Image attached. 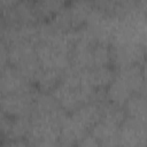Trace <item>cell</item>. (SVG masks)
Returning <instances> with one entry per match:
<instances>
[{"label": "cell", "instance_id": "1", "mask_svg": "<svg viewBox=\"0 0 147 147\" xmlns=\"http://www.w3.org/2000/svg\"><path fill=\"white\" fill-rule=\"evenodd\" d=\"M69 113L60 108L47 114H34L30 116L31 124L25 137L29 146L51 147L59 146L61 126Z\"/></svg>", "mask_w": 147, "mask_h": 147}, {"label": "cell", "instance_id": "2", "mask_svg": "<svg viewBox=\"0 0 147 147\" xmlns=\"http://www.w3.org/2000/svg\"><path fill=\"white\" fill-rule=\"evenodd\" d=\"M144 64H133L116 70V76L106 88V99L123 107L134 93L145 94Z\"/></svg>", "mask_w": 147, "mask_h": 147}, {"label": "cell", "instance_id": "3", "mask_svg": "<svg viewBox=\"0 0 147 147\" xmlns=\"http://www.w3.org/2000/svg\"><path fill=\"white\" fill-rule=\"evenodd\" d=\"M8 62L32 84L40 71L36 45L29 41H15L8 45Z\"/></svg>", "mask_w": 147, "mask_h": 147}, {"label": "cell", "instance_id": "4", "mask_svg": "<svg viewBox=\"0 0 147 147\" xmlns=\"http://www.w3.org/2000/svg\"><path fill=\"white\" fill-rule=\"evenodd\" d=\"M37 88L21 91L0 96V110L8 117H30L34 103Z\"/></svg>", "mask_w": 147, "mask_h": 147}, {"label": "cell", "instance_id": "5", "mask_svg": "<svg viewBox=\"0 0 147 147\" xmlns=\"http://www.w3.org/2000/svg\"><path fill=\"white\" fill-rule=\"evenodd\" d=\"M36 53L42 69L65 71L70 67V53L61 47L48 42H38L36 45Z\"/></svg>", "mask_w": 147, "mask_h": 147}, {"label": "cell", "instance_id": "6", "mask_svg": "<svg viewBox=\"0 0 147 147\" xmlns=\"http://www.w3.org/2000/svg\"><path fill=\"white\" fill-rule=\"evenodd\" d=\"M3 23L8 26L34 25L40 22L37 18L33 0H22L14 7L0 13Z\"/></svg>", "mask_w": 147, "mask_h": 147}, {"label": "cell", "instance_id": "7", "mask_svg": "<svg viewBox=\"0 0 147 147\" xmlns=\"http://www.w3.org/2000/svg\"><path fill=\"white\" fill-rule=\"evenodd\" d=\"M146 138V122L126 116L118 127V146H145Z\"/></svg>", "mask_w": 147, "mask_h": 147}, {"label": "cell", "instance_id": "8", "mask_svg": "<svg viewBox=\"0 0 147 147\" xmlns=\"http://www.w3.org/2000/svg\"><path fill=\"white\" fill-rule=\"evenodd\" d=\"M32 88L36 86L10 64L0 71V96Z\"/></svg>", "mask_w": 147, "mask_h": 147}, {"label": "cell", "instance_id": "9", "mask_svg": "<svg viewBox=\"0 0 147 147\" xmlns=\"http://www.w3.org/2000/svg\"><path fill=\"white\" fill-rule=\"evenodd\" d=\"M70 117L84 130L88 131L100 121L101 109L96 102H87L69 114Z\"/></svg>", "mask_w": 147, "mask_h": 147}, {"label": "cell", "instance_id": "10", "mask_svg": "<svg viewBox=\"0 0 147 147\" xmlns=\"http://www.w3.org/2000/svg\"><path fill=\"white\" fill-rule=\"evenodd\" d=\"M86 82L94 90H106L116 76V69L113 65H102L91 69H84Z\"/></svg>", "mask_w": 147, "mask_h": 147}, {"label": "cell", "instance_id": "11", "mask_svg": "<svg viewBox=\"0 0 147 147\" xmlns=\"http://www.w3.org/2000/svg\"><path fill=\"white\" fill-rule=\"evenodd\" d=\"M118 127L119 125L100 119L90 130V133L98 140L100 146H118Z\"/></svg>", "mask_w": 147, "mask_h": 147}, {"label": "cell", "instance_id": "12", "mask_svg": "<svg viewBox=\"0 0 147 147\" xmlns=\"http://www.w3.org/2000/svg\"><path fill=\"white\" fill-rule=\"evenodd\" d=\"M67 6H68L69 15H70L72 30L84 26L86 24V22H87V18H88L90 14L92 13V10L94 8L92 0L71 1Z\"/></svg>", "mask_w": 147, "mask_h": 147}, {"label": "cell", "instance_id": "13", "mask_svg": "<svg viewBox=\"0 0 147 147\" xmlns=\"http://www.w3.org/2000/svg\"><path fill=\"white\" fill-rule=\"evenodd\" d=\"M63 72L64 71L61 70L41 68L33 82V85L39 92H52L62 80Z\"/></svg>", "mask_w": 147, "mask_h": 147}, {"label": "cell", "instance_id": "14", "mask_svg": "<svg viewBox=\"0 0 147 147\" xmlns=\"http://www.w3.org/2000/svg\"><path fill=\"white\" fill-rule=\"evenodd\" d=\"M68 0H33V7L38 21H49L60 9L67 5Z\"/></svg>", "mask_w": 147, "mask_h": 147}, {"label": "cell", "instance_id": "15", "mask_svg": "<svg viewBox=\"0 0 147 147\" xmlns=\"http://www.w3.org/2000/svg\"><path fill=\"white\" fill-rule=\"evenodd\" d=\"M31 119L30 117H10L8 125L3 132V141L5 140H15V139H25L29 129H30Z\"/></svg>", "mask_w": 147, "mask_h": 147}, {"label": "cell", "instance_id": "16", "mask_svg": "<svg viewBox=\"0 0 147 147\" xmlns=\"http://www.w3.org/2000/svg\"><path fill=\"white\" fill-rule=\"evenodd\" d=\"M123 109L127 117H132L146 122V96L142 93L132 94L123 105Z\"/></svg>", "mask_w": 147, "mask_h": 147}, {"label": "cell", "instance_id": "17", "mask_svg": "<svg viewBox=\"0 0 147 147\" xmlns=\"http://www.w3.org/2000/svg\"><path fill=\"white\" fill-rule=\"evenodd\" d=\"M77 146H88V147H91V146H100V145H99L98 140L88 132L86 136H84L82 138V140L77 144Z\"/></svg>", "mask_w": 147, "mask_h": 147}, {"label": "cell", "instance_id": "18", "mask_svg": "<svg viewBox=\"0 0 147 147\" xmlns=\"http://www.w3.org/2000/svg\"><path fill=\"white\" fill-rule=\"evenodd\" d=\"M9 119H10V117H8L2 110H0V144H1V139L3 137V132L8 125Z\"/></svg>", "mask_w": 147, "mask_h": 147}, {"label": "cell", "instance_id": "19", "mask_svg": "<svg viewBox=\"0 0 147 147\" xmlns=\"http://www.w3.org/2000/svg\"><path fill=\"white\" fill-rule=\"evenodd\" d=\"M20 1H22V0H0V13L8 10L9 8L14 7Z\"/></svg>", "mask_w": 147, "mask_h": 147}, {"label": "cell", "instance_id": "20", "mask_svg": "<svg viewBox=\"0 0 147 147\" xmlns=\"http://www.w3.org/2000/svg\"><path fill=\"white\" fill-rule=\"evenodd\" d=\"M71 1H77V0H71Z\"/></svg>", "mask_w": 147, "mask_h": 147}]
</instances>
